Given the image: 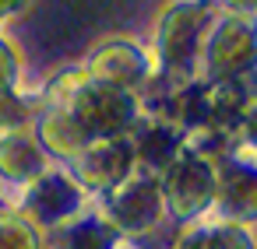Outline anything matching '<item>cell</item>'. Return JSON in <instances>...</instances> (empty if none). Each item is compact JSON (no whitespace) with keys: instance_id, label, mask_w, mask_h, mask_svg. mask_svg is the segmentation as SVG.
<instances>
[{"instance_id":"obj_1","label":"cell","mask_w":257,"mask_h":249,"mask_svg":"<svg viewBox=\"0 0 257 249\" xmlns=\"http://www.w3.org/2000/svg\"><path fill=\"white\" fill-rule=\"evenodd\" d=\"M215 18H218L215 0H180L162 14L159 32H155V50H159V64L166 74L183 78V81L194 78L204 36Z\"/></svg>"},{"instance_id":"obj_2","label":"cell","mask_w":257,"mask_h":249,"mask_svg":"<svg viewBox=\"0 0 257 249\" xmlns=\"http://www.w3.org/2000/svg\"><path fill=\"white\" fill-rule=\"evenodd\" d=\"M67 112L85 137H116L138 120V98L127 88L88 81L81 74L74 92H71Z\"/></svg>"},{"instance_id":"obj_3","label":"cell","mask_w":257,"mask_h":249,"mask_svg":"<svg viewBox=\"0 0 257 249\" xmlns=\"http://www.w3.org/2000/svg\"><path fill=\"white\" fill-rule=\"evenodd\" d=\"M253 53H257L253 25L239 14H218L204 36V46H201L208 84L243 81L253 70Z\"/></svg>"},{"instance_id":"obj_4","label":"cell","mask_w":257,"mask_h":249,"mask_svg":"<svg viewBox=\"0 0 257 249\" xmlns=\"http://www.w3.org/2000/svg\"><path fill=\"white\" fill-rule=\"evenodd\" d=\"M85 78L134 92L138 84H145L152 78V56L134 42L113 39V42H102L92 50V56L85 64Z\"/></svg>"},{"instance_id":"obj_5","label":"cell","mask_w":257,"mask_h":249,"mask_svg":"<svg viewBox=\"0 0 257 249\" xmlns=\"http://www.w3.org/2000/svg\"><path fill=\"white\" fill-rule=\"evenodd\" d=\"M39 137H43L46 148H53V151H60V154H78V151L85 148V140H88V137L78 130V123L71 120L67 109L46 112L43 123H39Z\"/></svg>"},{"instance_id":"obj_6","label":"cell","mask_w":257,"mask_h":249,"mask_svg":"<svg viewBox=\"0 0 257 249\" xmlns=\"http://www.w3.org/2000/svg\"><path fill=\"white\" fill-rule=\"evenodd\" d=\"M0 165L8 172H15V176H29V172L39 168V148L29 137L11 134V137H4V144H0Z\"/></svg>"},{"instance_id":"obj_7","label":"cell","mask_w":257,"mask_h":249,"mask_svg":"<svg viewBox=\"0 0 257 249\" xmlns=\"http://www.w3.org/2000/svg\"><path fill=\"white\" fill-rule=\"evenodd\" d=\"M15 84H18V56L0 39V92H15Z\"/></svg>"},{"instance_id":"obj_8","label":"cell","mask_w":257,"mask_h":249,"mask_svg":"<svg viewBox=\"0 0 257 249\" xmlns=\"http://www.w3.org/2000/svg\"><path fill=\"white\" fill-rule=\"evenodd\" d=\"M215 4H225L232 11H253V0H215Z\"/></svg>"},{"instance_id":"obj_9","label":"cell","mask_w":257,"mask_h":249,"mask_svg":"<svg viewBox=\"0 0 257 249\" xmlns=\"http://www.w3.org/2000/svg\"><path fill=\"white\" fill-rule=\"evenodd\" d=\"M22 8V0H0V18H8V14H15Z\"/></svg>"}]
</instances>
